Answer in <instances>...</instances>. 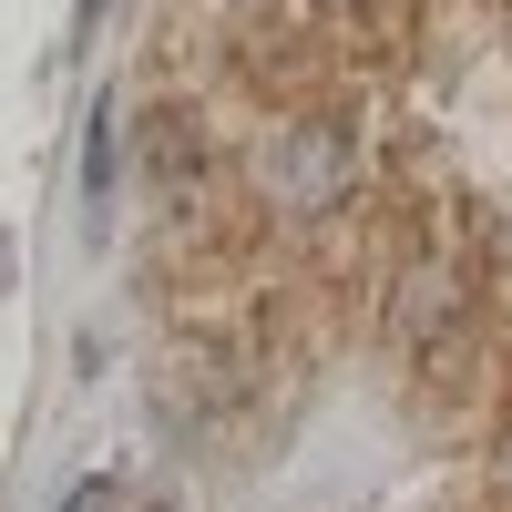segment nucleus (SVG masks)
<instances>
[{"instance_id":"1","label":"nucleus","mask_w":512,"mask_h":512,"mask_svg":"<svg viewBox=\"0 0 512 512\" xmlns=\"http://www.w3.org/2000/svg\"><path fill=\"white\" fill-rule=\"evenodd\" d=\"M338 185H349V144H338V123H287V134L267 144V195L287 205V216L328 205Z\"/></svg>"}]
</instances>
